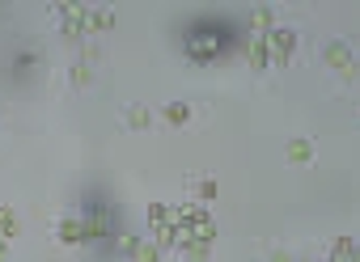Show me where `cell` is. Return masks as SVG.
<instances>
[{
  "label": "cell",
  "mask_w": 360,
  "mask_h": 262,
  "mask_svg": "<svg viewBox=\"0 0 360 262\" xmlns=\"http://www.w3.org/2000/svg\"><path fill=\"white\" fill-rule=\"evenodd\" d=\"M225 34H217V26H200V30H191L187 34V51L195 55V60H217L221 51H225Z\"/></svg>",
  "instance_id": "1"
},
{
  "label": "cell",
  "mask_w": 360,
  "mask_h": 262,
  "mask_svg": "<svg viewBox=\"0 0 360 262\" xmlns=\"http://www.w3.org/2000/svg\"><path fill=\"white\" fill-rule=\"evenodd\" d=\"M9 237H13V216H9V211H0V249H5Z\"/></svg>",
  "instance_id": "2"
},
{
  "label": "cell",
  "mask_w": 360,
  "mask_h": 262,
  "mask_svg": "<svg viewBox=\"0 0 360 262\" xmlns=\"http://www.w3.org/2000/svg\"><path fill=\"white\" fill-rule=\"evenodd\" d=\"M165 119H169V123H187V119H191V110H187V106H169V110H165Z\"/></svg>",
  "instance_id": "3"
}]
</instances>
